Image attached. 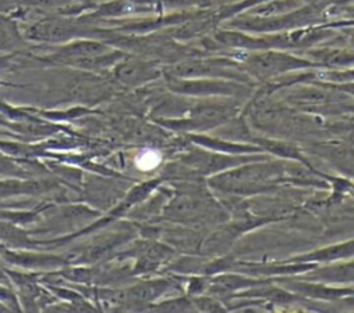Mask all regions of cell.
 I'll return each mask as SVG.
<instances>
[{
	"label": "cell",
	"instance_id": "cell-1",
	"mask_svg": "<svg viewBox=\"0 0 354 313\" xmlns=\"http://www.w3.org/2000/svg\"><path fill=\"white\" fill-rule=\"evenodd\" d=\"M286 175V165H283L282 161L271 162L270 158H267L216 173L207 179V183L223 193L252 195L275 188Z\"/></svg>",
	"mask_w": 354,
	"mask_h": 313
},
{
	"label": "cell",
	"instance_id": "cell-2",
	"mask_svg": "<svg viewBox=\"0 0 354 313\" xmlns=\"http://www.w3.org/2000/svg\"><path fill=\"white\" fill-rule=\"evenodd\" d=\"M318 66L308 58L292 55L279 50H257L246 57L242 69L254 79L272 80L290 72Z\"/></svg>",
	"mask_w": 354,
	"mask_h": 313
},
{
	"label": "cell",
	"instance_id": "cell-3",
	"mask_svg": "<svg viewBox=\"0 0 354 313\" xmlns=\"http://www.w3.org/2000/svg\"><path fill=\"white\" fill-rule=\"evenodd\" d=\"M270 158L264 152L259 154H225L218 151H212L203 147L196 145V148H191L185 152L183 156V162L196 170L198 173L203 176H213L216 173L232 169L235 166L253 162V161H261Z\"/></svg>",
	"mask_w": 354,
	"mask_h": 313
},
{
	"label": "cell",
	"instance_id": "cell-4",
	"mask_svg": "<svg viewBox=\"0 0 354 313\" xmlns=\"http://www.w3.org/2000/svg\"><path fill=\"white\" fill-rule=\"evenodd\" d=\"M169 87L178 96L185 97H236L246 93V86L241 82L218 78L181 79L169 76Z\"/></svg>",
	"mask_w": 354,
	"mask_h": 313
},
{
	"label": "cell",
	"instance_id": "cell-5",
	"mask_svg": "<svg viewBox=\"0 0 354 313\" xmlns=\"http://www.w3.org/2000/svg\"><path fill=\"white\" fill-rule=\"evenodd\" d=\"M171 78L194 79V78H218L236 82H245L246 73L238 69V64L228 60H184L169 69Z\"/></svg>",
	"mask_w": 354,
	"mask_h": 313
},
{
	"label": "cell",
	"instance_id": "cell-6",
	"mask_svg": "<svg viewBox=\"0 0 354 313\" xmlns=\"http://www.w3.org/2000/svg\"><path fill=\"white\" fill-rule=\"evenodd\" d=\"M285 288L295 292L299 296L322 299V301H335L342 298H348L354 295V287L350 285H332L319 281L311 280H281Z\"/></svg>",
	"mask_w": 354,
	"mask_h": 313
},
{
	"label": "cell",
	"instance_id": "cell-7",
	"mask_svg": "<svg viewBox=\"0 0 354 313\" xmlns=\"http://www.w3.org/2000/svg\"><path fill=\"white\" fill-rule=\"evenodd\" d=\"M271 283V280L253 277L249 274H236L221 271L213 276H209L207 292L216 295H236L245 289H250L253 287L264 285Z\"/></svg>",
	"mask_w": 354,
	"mask_h": 313
},
{
	"label": "cell",
	"instance_id": "cell-8",
	"mask_svg": "<svg viewBox=\"0 0 354 313\" xmlns=\"http://www.w3.org/2000/svg\"><path fill=\"white\" fill-rule=\"evenodd\" d=\"M303 274L304 280L319 281L332 285L354 287V258L347 260L330 262L322 266L317 265Z\"/></svg>",
	"mask_w": 354,
	"mask_h": 313
},
{
	"label": "cell",
	"instance_id": "cell-9",
	"mask_svg": "<svg viewBox=\"0 0 354 313\" xmlns=\"http://www.w3.org/2000/svg\"><path fill=\"white\" fill-rule=\"evenodd\" d=\"M189 140L199 147L212 150V151H218V152H225V154H259L264 152L263 148L257 144L253 143H235L218 136H207V134H201V133H194L189 134Z\"/></svg>",
	"mask_w": 354,
	"mask_h": 313
},
{
	"label": "cell",
	"instance_id": "cell-10",
	"mask_svg": "<svg viewBox=\"0 0 354 313\" xmlns=\"http://www.w3.org/2000/svg\"><path fill=\"white\" fill-rule=\"evenodd\" d=\"M354 258V238L348 241H343L339 244H333L325 248H319L304 255L295 256L288 262H308V263H330L339 260H347Z\"/></svg>",
	"mask_w": 354,
	"mask_h": 313
},
{
	"label": "cell",
	"instance_id": "cell-11",
	"mask_svg": "<svg viewBox=\"0 0 354 313\" xmlns=\"http://www.w3.org/2000/svg\"><path fill=\"white\" fill-rule=\"evenodd\" d=\"M160 75V69L152 64L138 60L122 62L116 68V76L120 82L129 86H137L156 79Z\"/></svg>",
	"mask_w": 354,
	"mask_h": 313
},
{
	"label": "cell",
	"instance_id": "cell-12",
	"mask_svg": "<svg viewBox=\"0 0 354 313\" xmlns=\"http://www.w3.org/2000/svg\"><path fill=\"white\" fill-rule=\"evenodd\" d=\"M203 202L199 201L196 197L191 194H180L177 195L166 208V215L170 219H177V220H191V219H198L201 215L205 213Z\"/></svg>",
	"mask_w": 354,
	"mask_h": 313
},
{
	"label": "cell",
	"instance_id": "cell-13",
	"mask_svg": "<svg viewBox=\"0 0 354 313\" xmlns=\"http://www.w3.org/2000/svg\"><path fill=\"white\" fill-rule=\"evenodd\" d=\"M306 6V0H268L248 8L250 17H278L293 12Z\"/></svg>",
	"mask_w": 354,
	"mask_h": 313
},
{
	"label": "cell",
	"instance_id": "cell-14",
	"mask_svg": "<svg viewBox=\"0 0 354 313\" xmlns=\"http://www.w3.org/2000/svg\"><path fill=\"white\" fill-rule=\"evenodd\" d=\"M156 307L158 310H162V312H191L195 309V305L192 299L187 296H177V298L165 301Z\"/></svg>",
	"mask_w": 354,
	"mask_h": 313
},
{
	"label": "cell",
	"instance_id": "cell-15",
	"mask_svg": "<svg viewBox=\"0 0 354 313\" xmlns=\"http://www.w3.org/2000/svg\"><path fill=\"white\" fill-rule=\"evenodd\" d=\"M192 302L195 305V309L202 312H225V306L221 305V302L213 296H207L205 294L192 296Z\"/></svg>",
	"mask_w": 354,
	"mask_h": 313
},
{
	"label": "cell",
	"instance_id": "cell-16",
	"mask_svg": "<svg viewBox=\"0 0 354 313\" xmlns=\"http://www.w3.org/2000/svg\"><path fill=\"white\" fill-rule=\"evenodd\" d=\"M322 82H332V83H340V82H350L354 80V68L343 69V71H328L321 73Z\"/></svg>",
	"mask_w": 354,
	"mask_h": 313
},
{
	"label": "cell",
	"instance_id": "cell-17",
	"mask_svg": "<svg viewBox=\"0 0 354 313\" xmlns=\"http://www.w3.org/2000/svg\"><path fill=\"white\" fill-rule=\"evenodd\" d=\"M330 86H333L336 90L347 94L348 97H354V80L350 82H340V83H332L328 82Z\"/></svg>",
	"mask_w": 354,
	"mask_h": 313
},
{
	"label": "cell",
	"instance_id": "cell-18",
	"mask_svg": "<svg viewBox=\"0 0 354 313\" xmlns=\"http://www.w3.org/2000/svg\"><path fill=\"white\" fill-rule=\"evenodd\" d=\"M342 132L347 136L348 143L354 145V125H351L350 127H343V130H342Z\"/></svg>",
	"mask_w": 354,
	"mask_h": 313
},
{
	"label": "cell",
	"instance_id": "cell-19",
	"mask_svg": "<svg viewBox=\"0 0 354 313\" xmlns=\"http://www.w3.org/2000/svg\"><path fill=\"white\" fill-rule=\"evenodd\" d=\"M8 40H10L8 32H7L6 28L0 24V46H4L6 43H8Z\"/></svg>",
	"mask_w": 354,
	"mask_h": 313
}]
</instances>
